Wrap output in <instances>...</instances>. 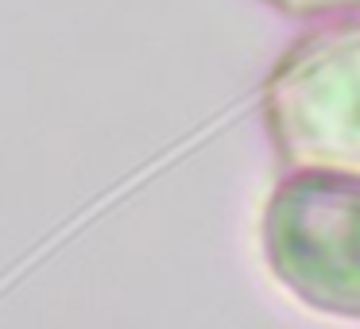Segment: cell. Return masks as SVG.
I'll return each instance as SVG.
<instances>
[{
  "label": "cell",
  "mask_w": 360,
  "mask_h": 329,
  "mask_svg": "<svg viewBox=\"0 0 360 329\" xmlns=\"http://www.w3.org/2000/svg\"><path fill=\"white\" fill-rule=\"evenodd\" d=\"M264 124L295 171L360 174V20L283 51L264 82Z\"/></svg>",
  "instance_id": "6da1fadb"
},
{
  "label": "cell",
  "mask_w": 360,
  "mask_h": 329,
  "mask_svg": "<svg viewBox=\"0 0 360 329\" xmlns=\"http://www.w3.org/2000/svg\"><path fill=\"white\" fill-rule=\"evenodd\" d=\"M259 236L279 287L318 314L360 321V174L295 171L279 179Z\"/></svg>",
  "instance_id": "7a4b0ae2"
},
{
  "label": "cell",
  "mask_w": 360,
  "mask_h": 329,
  "mask_svg": "<svg viewBox=\"0 0 360 329\" xmlns=\"http://www.w3.org/2000/svg\"><path fill=\"white\" fill-rule=\"evenodd\" d=\"M290 20H349L360 16V0H264Z\"/></svg>",
  "instance_id": "3957f363"
}]
</instances>
